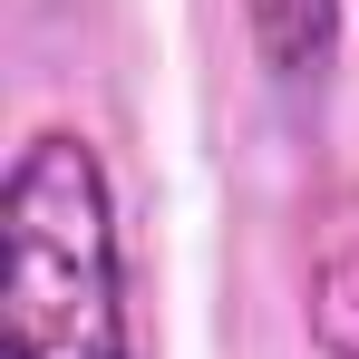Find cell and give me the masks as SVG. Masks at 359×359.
Segmentation results:
<instances>
[{
    "instance_id": "obj_3",
    "label": "cell",
    "mask_w": 359,
    "mask_h": 359,
    "mask_svg": "<svg viewBox=\"0 0 359 359\" xmlns=\"http://www.w3.org/2000/svg\"><path fill=\"white\" fill-rule=\"evenodd\" d=\"M311 340H320L330 359H359V243L330 252L320 282H311Z\"/></svg>"
},
{
    "instance_id": "obj_1",
    "label": "cell",
    "mask_w": 359,
    "mask_h": 359,
    "mask_svg": "<svg viewBox=\"0 0 359 359\" xmlns=\"http://www.w3.org/2000/svg\"><path fill=\"white\" fill-rule=\"evenodd\" d=\"M0 330L10 359H126L117 194L88 136H29L0 175Z\"/></svg>"
},
{
    "instance_id": "obj_2",
    "label": "cell",
    "mask_w": 359,
    "mask_h": 359,
    "mask_svg": "<svg viewBox=\"0 0 359 359\" xmlns=\"http://www.w3.org/2000/svg\"><path fill=\"white\" fill-rule=\"evenodd\" d=\"M243 20L282 78H320L340 59V0H243Z\"/></svg>"
}]
</instances>
